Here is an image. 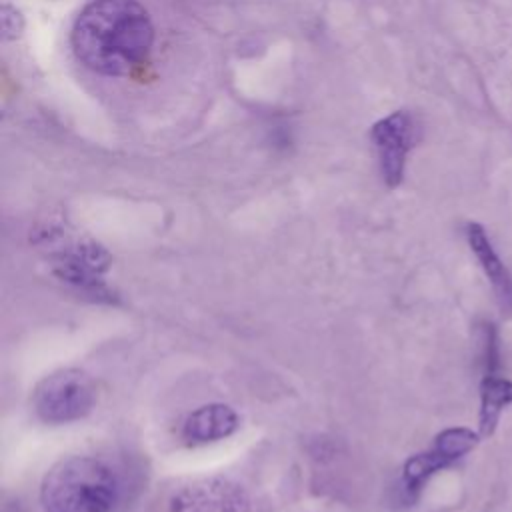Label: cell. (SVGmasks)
<instances>
[{
	"instance_id": "3",
	"label": "cell",
	"mask_w": 512,
	"mask_h": 512,
	"mask_svg": "<svg viewBox=\"0 0 512 512\" xmlns=\"http://www.w3.org/2000/svg\"><path fill=\"white\" fill-rule=\"evenodd\" d=\"M32 410L46 424H70L86 418L96 404V384L80 368L46 374L32 390Z\"/></svg>"
},
{
	"instance_id": "9",
	"label": "cell",
	"mask_w": 512,
	"mask_h": 512,
	"mask_svg": "<svg viewBox=\"0 0 512 512\" xmlns=\"http://www.w3.org/2000/svg\"><path fill=\"white\" fill-rule=\"evenodd\" d=\"M512 404V380L492 374L480 380V412H478V432L482 438L494 434L502 410Z\"/></svg>"
},
{
	"instance_id": "6",
	"label": "cell",
	"mask_w": 512,
	"mask_h": 512,
	"mask_svg": "<svg viewBox=\"0 0 512 512\" xmlns=\"http://www.w3.org/2000/svg\"><path fill=\"white\" fill-rule=\"evenodd\" d=\"M370 140L378 156L384 182L394 188L404 178L406 158L418 140V126L414 118L404 112H392L378 120L370 130Z\"/></svg>"
},
{
	"instance_id": "4",
	"label": "cell",
	"mask_w": 512,
	"mask_h": 512,
	"mask_svg": "<svg viewBox=\"0 0 512 512\" xmlns=\"http://www.w3.org/2000/svg\"><path fill=\"white\" fill-rule=\"evenodd\" d=\"M480 432H474L464 426L446 428L436 434L432 446L420 454H414L406 460L402 468V494L408 502L418 498L422 486L434 476L438 470L454 464L480 442Z\"/></svg>"
},
{
	"instance_id": "10",
	"label": "cell",
	"mask_w": 512,
	"mask_h": 512,
	"mask_svg": "<svg viewBox=\"0 0 512 512\" xmlns=\"http://www.w3.org/2000/svg\"><path fill=\"white\" fill-rule=\"evenodd\" d=\"M2 40H16L22 36L24 30V16L20 14L18 8L10 6V4H2Z\"/></svg>"
},
{
	"instance_id": "5",
	"label": "cell",
	"mask_w": 512,
	"mask_h": 512,
	"mask_svg": "<svg viewBox=\"0 0 512 512\" xmlns=\"http://www.w3.org/2000/svg\"><path fill=\"white\" fill-rule=\"evenodd\" d=\"M168 512H250V498L230 478L202 476L186 480L172 492Z\"/></svg>"
},
{
	"instance_id": "2",
	"label": "cell",
	"mask_w": 512,
	"mask_h": 512,
	"mask_svg": "<svg viewBox=\"0 0 512 512\" xmlns=\"http://www.w3.org/2000/svg\"><path fill=\"white\" fill-rule=\"evenodd\" d=\"M118 482L112 468L94 456H66L42 478L44 512H112Z\"/></svg>"
},
{
	"instance_id": "8",
	"label": "cell",
	"mask_w": 512,
	"mask_h": 512,
	"mask_svg": "<svg viewBox=\"0 0 512 512\" xmlns=\"http://www.w3.org/2000/svg\"><path fill=\"white\" fill-rule=\"evenodd\" d=\"M240 418L228 404H206L188 414L182 424V440L190 446L222 440L236 432Z\"/></svg>"
},
{
	"instance_id": "7",
	"label": "cell",
	"mask_w": 512,
	"mask_h": 512,
	"mask_svg": "<svg viewBox=\"0 0 512 512\" xmlns=\"http://www.w3.org/2000/svg\"><path fill=\"white\" fill-rule=\"evenodd\" d=\"M466 240L470 250L474 252L480 268L484 270L490 286L504 310H512V274L508 272L506 264L502 262L500 254L496 252L490 236L486 234L484 226L478 222L466 224Z\"/></svg>"
},
{
	"instance_id": "1",
	"label": "cell",
	"mask_w": 512,
	"mask_h": 512,
	"mask_svg": "<svg viewBox=\"0 0 512 512\" xmlns=\"http://www.w3.org/2000/svg\"><path fill=\"white\" fill-rule=\"evenodd\" d=\"M76 58L102 76H130L150 56L154 26L138 0H94L70 34Z\"/></svg>"
}]
</instances>
